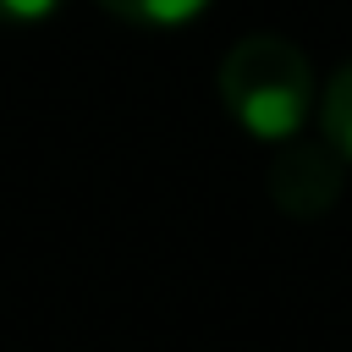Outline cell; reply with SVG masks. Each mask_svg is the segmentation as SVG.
<instances>
[{"label": "cell", "instance_id": "obj_1", "mask_svg": "<svg viewBox=\"0 0 352 352\" xmlns=\"http://www.w3.org/2000/svg\"><path fill=\"white\" fill-rule=\"evenodd\" d=\"M220 99L242 132H253L264 143H286L308 121L314 66L297 44H286L275 33L236 38L220 60Z\"/></svg>", "mask_w": 352, "mask_h": 352}, {"label": "cell", "instance_id": "obj_4", "mask_svg": "<svg viewBox=\"0 0 352 352\" xmlns=\"http://www.w3.org/2000/svg\"><path fill=\"white\" fill-rule=\"evenodd\" d=\"M319 121H324V143H330L341 160H352V60H346V66L330 77Z\"/></svg>", "mask_w": 352, "mask_h": 352}, {"label": "cell", "instance_id": "obj_2", "mask_svg": "<svg viewBox=\"0 0 352 352\" xmlns=\"http://www.w3.org/2000/svg\"><path fill=\"white\" fill-rule=\"evenodd\" d=\"M270 198L297 220L324 214L341 198V154L330 143H286L270 165Z\"/></svg>", "mask_w": 352, "mask_h": 352}, {"label": "cell", "instance_id": "obj_3", "mask_svg": "<svg viewBox=\"0 0 352 352\" xmlns=\"http://www.w3.org/2000/svg\"><path fill=\"white\" fill-rule=\"evenodd\" d=\"M110 16L138 22V28H187L209 0H99Z\"/></svg>", "mask_w": 352, "mask_h": 352}, {"label": "cell", "instance_id": "obj_5", "mask_svg": "<svg viewBox=\"0 0 352 352\" xmlns=\"http://www.w3.org/2000/svg\"><path fill=\"white\" fill-rule=\"evenodd\" d=\"M60 0H0V22L11 28H33V22H50Z\"/></svg>", "mask_w": 352, "mask_h": 352}]
</instances>
